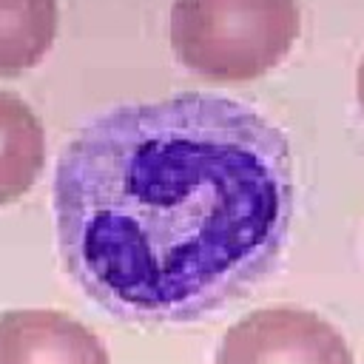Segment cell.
<instances>
[{
  "label": "cell",
  "instance_id": "cell-1",
  "mask_svg": "<svg viewBox=\"0 0 364 364\" xmlns=\"http://www.w3.org/2000/svg\"><path fill=\"white\" fill-rule=\"evenodd\" d=\"M293 154L256 105L185 91L117 102L51 176L68 276L128 321H191L256 284L293 216Z\"/></svg>",
  "mask_w": 364,
  "mask_h": 364
},
{
  "label": "cell",
  "instance_id": "cell-2",
  "mask_svg": "<svg viewBox=\"0 0 364 364\" xmlns=\"http://www.w3.org/2000/svg\"><path fill=\"white\" fill-rule=\"evenodd\" d=\"M299 26V0H173L171 51L202 80L245 82L287 57Z\"/></svg>",
  "mask_w": 364,
  "mask_h": 364
},
{
  "label": "cell",
  "instance_id": "cell-3",
  "mask_svg": "<svg viewBox=\"0 0 364 364\" xmlns=\"http://www.w3.org/2000/svg\"><path fill=\"white\" fill-rule=\"evenodd\" d=\"M213 364H355L344 336L304 307H262L219 341Z\"/></svg>",
  "mask_w": 364,
  "mask_h": 364
},
{
  "label": "cell",
  "instance_id": "cell-4",
  "mask_svg": "<svg viewBox=\"0 0 364 364\" xmlns=\"http://www.w3.org/2000/svg\"><path fill=\"white\" fill-rule=\"evenodd\" d=\"M0 364H111L105 344L60 310L0 313Z\"/></svg>",
  "mask_w": 364,
  "mask_h": 364
},
{
  "label": "cell",
  "instance_id": "cell-5",
  "mask_svg": "<svg viewBox=\"0 0 364 364\" xmlns=\"http://www.w3.org/2000/svg\"><path fill=\"white\" fill-rule=\"evenodd\" d=\"M46 128L17 91L0 88V208L20 202L46 168Z\"/></svg>",
  "mask_w": 364,
  "mask_h": 364
},
{
  "label": "cell",
  "instance_id": "cell-6",
  "mask_svg": "<svg viewBox=\"0 0 364 364\" xmlns=\"http://www.w3.org/2000/svg\"><path fill=\"white\" fill-rule=\"evenodd\" d=\"M57 26V0H0V77L37 68L54 48Z\"/></svg>",
  "mask_w": 364,
  "mask_h": 364
},
{
  "label": "cell",
  "instance_id": "cell-7",
  "mask_svg": "<svg viewBox=\"0 0 364 364\" xmlns=\"http://www.w3.org/2000/svg\"><path fill=\"white\" fill-rule=\"evenodd\" d=\"M355 91H358V105H361V111H364V60H361L358 74H355Z\"/></svg>",
  "mask_w": 364,
  "mask_h": 364
}]
</instances>
